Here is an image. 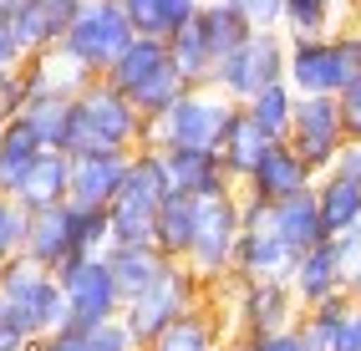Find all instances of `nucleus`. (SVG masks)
Returning a JSON list of instances; mask_svg holds the SVG:
<instances>
[{
	"mask_svg": "<svg viewBox=\"0 0 361 351\" xmlns=\"http://www.w3.org/2000/svg\"><path fill=\"white\" fill-rule=\"evenodd\" d=\"M56 280H61V295H66L71 331H92V326H102L123 311V295H117V280H112L102 254H66L56 265Z\"/></svg>",
	"mask_w": 361,
	"mask_h": 351,
	"instance_id": "1a4fd4ad",
	"label": "nucleus"
},
{
	"mask_svg": "<svg viewBox=\"0 0 361 351\" xmlns=\"http://www.w3.org/2000/svg\"><path fill=\"white\" fill-rule=\"evenodd\" d=\"M0 316L26 341H41L66 326V295H61V280L56 270H46L26 254L0 265Z\"/></svg>",
	"mask_w": 361,
	"mask_h": 351,
	"instance_id": "7ed1b4c3",
	"label": "nucleus"
},
{
	"mask_svg": "<svg viewBox=\"0 0 361 351\" xmlns=\"http://www.w3.org/2000/svg\"><path fill=\"white\" fill-rule=\"evenodd\" d=\"M20 245H26V209H20L11 194H0V265L16 260Z\"/></svg>",
	"mask_w": 361,
	"mask_h": 351,
	"instance_id": "f704fd0d",
	"label": "nucleus"
},
{
	"mask_svg": "<svg viewBox=\"0 0 361 351\" xmlns=\"http://www.w3.org/2000/svg\"><path fill=\"white\" fill-rule=\"evenodd\" d=\"M71 209V254H102L112 245L107 204H66Z\"/></svg>",
	"mask_w": 361,
	"mask_h": 351,
	"instance_id": "473e14b6",
	"label": "nucleus"
},
{
	"mask_svg": "<svg viewBox=\"0 0 361 351\" xmlns=\"http://www.w3.org/2000/svg\"><path fill=\"white\" fill-rule=\"evenodd\" d=\"M163 168L173 194L188 199H219V194H239V183L229 178V168L219 163V153H194V148H163Z\"/></svg>",
	"mask_w": 361,
	"mask_h": 351,
	"instance_id": "f3484780",
	"label": "nucleus"
},
{
	"mask_svg": "<svg viewBox=\"0 0 361 351\" xmlns=\"http://www.w3.org/2000/svg\"><path fill=\"white\" fill-rule=\"evenodd\" d=\"M346 295L361 306V260H356V265H351V275H346Z\"/></svg>",
	"mask_w": 361,
	"mask_h": 351,
	"instance_id": "c03bdc74",
	"label": "nucleus"
},
{
	"mask_svg": "<svg viewBox=\"0 0 361 351\" xmlns=\"http://www.w3.org/2000/svg\"><path fill=\"white\" fill-rule=\"evenodd\" d=\"M133 36L137 31L128 26V16H123L117 0H82L77 16H71V26H66V36H61V46L87 66L92 77H102L107 66L128 51Z\"/></svg>",
	"mask_w": 361,
	"mask_h": 351,
	"instance_id": "9d476101",
	"label": "nucleus"
},
{
	"mask_svg": "<svg viewBox=\"0 0 361 351\" xmlns=\"http://www.w3.org/2000/svg\"><path fill=\"white\" fill-rule=\"evenodd\" d=\"M194 209L199 199H188V194H168L158 204V219H153V245L163 260H183L188 245H194Z\"/></svg>",
	"mask_w": 361,
	"mask_h": 351,
	"instance_id": "a878e982",
	"label": "nucleus"
},
{
	"mask_svg": "<svg viewBox=\"0 0 361 351\" xmlns=\"http://www.w3.org/2000/svg\"><path fill=\"white\" fill-rule=\"evenodd\" d=\"M142 117L107 77H92L71 97L66 148L61 153H137L142 148Z\"/></svg>",
	"mask_w": 361,
	"mask_h": 351,
	"instance_id": "f257e3e1",
	"label": "nucleus"
},
{
	"mask_svg": "<svg viewBox=\"0 0 361 351\" xmlns=\"http://www.w3.org/2000/svg\"><path fill=\"white\" fill-rule=\"evenodd\" d=\"M77 6H82V0H20L6 20H11L16 41L26 46V56H31V51H46V46H56L66 36Z\"/></svg>",
	"mask_w": 361,
	"mask_h": 351,
	"instance_id": "aec40b11",
	"label": "nucleus"
},
{
	"mask_svg": "<svg viewBox=\"0 0 361 351\" xmlns=\"http://www.w3.org/2000/svg\"><path fill=\"white\" fill-rule=\"evenodd\" d=\"M305 189H316V168H310L285 137L264 148L259 163L245 173V183H239V194H245V199H264V204H280V199L305 194Z\"/></svg>",
	"mask_w": 361,
	"mask_h": 351,
	"instance_id": "4468645a",
	"label": "nucleus"
},
{
	"mask_svg": "<svg viewBox=\"0 0 361 351\" xmlns=\"http://www.w3.org/2000/svg\"><path fill=\"white\" fill-rule=\"evenodd\" d=\"M16 6H20V0H0V20H6V16H11Z\"/></svg>",
	"mask_w": 361,
	"mask_h": 351,
	"instance_id": "49530a36",
	"label": "nucleus"
},
{
	"mask_svg": "<svg viewBox=\"0 0 361 351\" xmlns=\"http://www.w3.org/2000/svg\"><path fill=\"white\" fill-rule=\"evenodd\" d=\"M285 143H290L316 178L336 163V153L346 148V128H341V107L336 97H295V117H290V133H285Z\"/></svg>",
	"mask_w": 361,
	"mask_h": 351,
	"instance_id": "ddd939ff",
	"label": "nucleus"
},
{
	"mask_svg": "<svg viewBox=\"0 0 361 351\" xmlns=\"http://www.w3.org/2000/svg\"><path fill=\"white\" fill-rule=\"evenodd\" d=\"M336 107H341V128H346V137L351 143H361V72L336 92Z\"/></svg>",
	"mask_w": 361,
	"mask_h": 351,
	"instance_id": "e433bc0d",
	"label": "nucleus"
},
{
	"mask_svg": "<svg viewBox=\"0 0 361 351\" xmlns=\"http://www.w3.org/2000/svg\"><path fill=\"white\" fill-rule=\"evenodd\" d=\"M20 123H26L36 137H41V148H66V123H71V97H26V107L16 112Z\"/></svg>",
	"mask_w": 361,
	"mask_h": 351,
	"instance_id": "2f4dec72",
	"label": "nucleus"
},
{
	"mask_svg": "<svg viewBox=\"0 0 361 351\" xmlns=\"http://www.w3.org/2000/svg\"><path fill=\"white\" fill-rule=\"evenodd\" d=\"M36 158H41V137L20 117H6L0 123V194H11Z\"/></svg>",
	"mask_w": 361,
	"mask_h": 351,
	"instance_id": "c85d7f7f",
	"label": "nucleus"
},
{
	"mask_svg": "<svg viewBox=\"0 0 361 351\" xmlns=\"http://www.w3.org/2000/svg\"><path fill=\"white\" fill-rule=\"evenodd\" d=\"M245 351H310V341L300 336V321L285 326V331H270V336H239Z\"/></svg>",
	"mask_w": 361,
	"mask_h": 351,
	"instance_id": "58836bf2",
	"label": "nucleus"
},
{
	"mask_svg": "<svg viewBox=\"0 0 361 351\" xmlns=\"http://www.w3.org/2000/svg\"><path fill=\"white\" fill-rule=\"evenodd\" d=\"M102 77H107L117 92H123V97H128L142 117L163 112V107L188 87V82L178 77L173 56H168V41H163V36H133V41H128V51L117 56Z\"/></svg>",
	"mask_w": 361,
	"mask_h": 351,
	"instance_id": "20e7f679",
	"label": "nucleus"
},
{
	"mask_svg": "<svg viewBox=\"0 0 361 351\" xmlns=\"http://www.w3.org/2000/svg\"><path fill=\"white\" fill-rule=\"evenodd\" d=\"M341 6L336 0H285L280 11V31L285 36H331Z\"/></svg>",
	"mask_w": 361,
	"mask_h": 351,
	"instance_id": "72a5a7b5",
	"label": "nucleus"
},
{
	"mask_svg": "<svg viewBox=\"0 0 361 351\" xmlns=\"http://www.w3.org/2000/svg\"><path fill=\"white\" fill-rule=\"evenodd\" d=\"M310 194H316L321 224H326V240L361 224V183H351V178H341V173H321Z\"/></svg>",
	"mask_w": 361,
	"mask_h": 351,
	"instance_id": "b1692460",
	"label": "nucleus"
},
{
	"mask_svg": "<svg viewBox=\"0 0 361 351\" xmlns=\"http://www.w3.org/2000/svg\"><path fill=\"white\" fill-rule=\"evenodd\" d=\"M234 240H239V194L199 199L194 209V245H188L183 265L199 275V285L214 290L234 275Z\"/></svg>",
	"mask_w": 361,
	"mask_h": 351,
	"instance_id": "0eeeda50",
	"label": "nucleus"
},
{
	"mask_svg": "<svg viewBox=\"0 0 361 351\" xmlns=\"http://www.w3.org/2000/svg\"><path fill=\"white\" fill-rule=\"evenodd\" d=\"M11 199L26 209H51V204H66V153L56 148H41V158L26 168V178L11 189Z\"/></svg>",
	"mask_w": 361,
	"mask_h": 351,
	"instance_id": "4be33fe9",
	"label": "nucleus"
},
{
	"mask_svg": "<svg viewBox=\"0 0 361 351\" xmlns=\"http://www.w3.org/2000/svg\"><path fill=\"white\" fill-rule=\"evenodd\" d=\"M270 82H285V31H250L229 56H219L209 87H219L229 102H250Z\"/></svg>",
	"mask_w": 361,
	"mask_h": 351,
	"instance_id": "9b49d317",
	"label": "nucleus"
},
{
	"mask_svg": "<svg viewBox=\"0 0 361 351\" xmlns=\"http://www.w3.org/2000/svg\"><path fill=\"white\" fill-rule=\"evenodd\" d=\"M270 148V137H264L259 128H255V117L234 102V112H229V128H224V137H219V163L229 168V178L234 183H245V173L259 163V153Z\"/></svg>",
	"mask_w": 361,
	"mask_h": 351,
	"instance_id": "5701e85b",
	"label": "nucleus"
},
{
	"mask_svg": "<svg viewBox=\"0 0 361 351\" xmlns=\"http://www.w3.org/2000/svg\"><path fill=\"white\" fill-rule=\"evenodd\" d=\"M102 260H107V270H112V280H117V295H137L142 285H153L158 280V270L168 265L163 254H158V245H107L102 250Z\"/></svg>",
	"mask_w": 361,
	"mask_h": 351,
	"instance_id": "393cba45",
	"label": "nucleus"
},
{
	"mask_svg": "<svg viewBox=\"0 0 361 351\" xmlns=\"http://www.w3.org/2000/svg\"><path fill=\"white\" fill-rule=\"evenodd\" d=\"M31 351H87V341H82V331H71V326H61V331H51V336L31 341Z\"/></svg>",
	"mask_w": 361,
	"mask_h": 351,
	"instance_id": "79ce46f5",
	"label": "nucleus"
},
{
	"mask_svg": "<svg viewBox=\"0 0 361 351\" xmlns=\"http://www.w3.org/2000/svg\"><path fill=\"white\" fill-rule=\"evenodd\" d=\"M336 6H356V0H336Z\"/></svg>",
	"mask_w": 361,
	"mask_h": 351,
	"instance_id": "09e8293b",
	"label": "nucleus"
},
{
	"mask_svg": "<svg viewBox=\"0 0 361 351\" xmlns=\"http://www.w3.org/2000/svg\"><path fill=\"white\" fill-rule=\"evenodd\" d=\"M20 66H26V46L16 41L11 20H0V82H6V77H16Z\"/></svg>",
	"mask_w": 361,
	"mask_h": 351,
	"instance_id": "ea45409f",
	"label": "nucleus"
},
{
	"mask_svg": "<svg viewBox=\"0 0 361 351\" xmlns=\"http://www.w3.org/2000/svg\"><path fill=\"white\" fill-rule=\"evenodd\" d=\"M234 102L219 87H183L163 112L142 123V148H194V153H219V137L229 128Z\"/></svg>",
	"mask_w": 361,
	"mask_h": 351,
	"instance_id": "f03ea898",
	"label": "nucleus"
},
{
	"mask_svg": "<svg viewBox=\"0 0 361 351\" xmlns=\"http://www.w3.org/2000/svg\"><path fill=\"white\" fill-rule=\"evenodd\" d=\"M20 254L46 270H56L66 254H71V209L66 204H51V209H31L26 214V245Z\"/></svg>",
	"mask_w": 361,
	"mask_h": 351,
	"instance_id": "412c9836",
	"label": "nucleus"
},
{
	"mask_svg": "<svg viewBox=\"0 0 361 351\" xmlns=\"http://www.w3.org/2000/svg\"><path fill=\"white\" fill-rule=\"evenodd\" d=\"M20 77H26V97H77V92L92 82V72L61 41L46 46V51H31L26 66H20Z\"/></svg>",
	"mask_w": 361,
	"mask_h": 351,
	"instance_id": "6ab92c4d",
	"label": "nucleus"
},
{
	"mask_svg": "<svg viewBox=\"0 0 361 351\" xmlns=\"http://www.w3.org/2000/svg\"><path fill=\"white\" fill-rule=\"evenodd\" d=\"M214 351H245V341H239V336H229V341H219Z\"/></svg>",
	"mask_w": 361,
	"mask_h": 351,
	"instance_id": "a18cd8bd",
	"label": "nucleus"
},
{
	"mask_svg": "<svg viewBox=\"0 0 361 351\" xmlns=\"http://www.w3.org/2000/svg\"><path fill=\"white\" fill-rule=\"evenodd\" d=\"M229 6L245 16L255 31H280V11H285V0H229Z\"/></svg>",
	"mask_w": 361,
	"mask_h": 351,
	"instance_id": "4c0bfd02",
	"label": "nucleus"
},
{
	"mask_svg": "<svg viewBox=\"0 0 361 351\" xmlns=\"http://www.w3.org/2000/svg\"><path fill=\"white\" fill-rule=\"evenodd\" d=\"M194 26H199V36H204V46L214 51V66H219V56H229L239 41H245L255 26L245 16H239L229 0H204L199 6V16H194Z\"/></svg>",
	"mask_w": 361,
	"mask_h": 351,
	"instance_id": "cd10ccee",
	"label": "nucleus"
},
{
	"mask_svg": "<svg viewBox=\"0 0 361 351\" xmlns=\"http://www.w3.org/2000/svg\"><path fill=\"white\" fill-rule=\"evenodd\" d=\"M82 341H87V351H137V341L123 326V316H112L102 326H92V331H82Z\"/></svg>",
	"mask_w": 361,
	"mask_h": 351,
	"instance_id": "c9c22d12",
	"label": "nucleus"
},
{
	"mask_svg": "<svg viewBox=\"0 0 361 351\" xmlns=\"http://www.w3.org/2000/svg\"><path fill=\"white\" fill-rule=\"evenodd\" d=\"M326 173H341V178H351V183H361V143H351V137H346V148L341 153H336V163H331V168Z\"/></svg>",
	"mask_w": 361,
	"mask_h": 351,
	"instance_id": "37998d69",
	"label": "nucleus"
},
{
	"mask_svg": "<svg viewBox=\"0 0 361 351\" xmlns=\"http://www.w3.org/2000/svg\"><path fill=\"white\" fill-rule=\"evenodd\" d=\"M250 117H255V128L270 137V143H280L285 133H290V117H295V92L290 82H270V87H259L250 102H239Z\"/></svg>",
	"mask_w": 361,
	"mask_h": 351,
	"instance_id": "c756f323",
	"label": "nucleus"
},
{
	"mask_svg": "<svg viewBox=\"0 0 361 351\" xmlns=\"http://www.w3.org/2000/svg\"><path fill=\"white\" fill-rule=\"evenodd\" d=\"M133 153H66V204H112Z\"/></svg>",
	"mask_w": 361,
	"mask_h": 351,
	"instance_id": "a211bd4d",
	"label": "nucleus"
},
{
	"mask_svg": "<svg viewBox=\"0 0 361 351\" xmlns=\"http://www.w3.org/2000/svg\"><path fill=\"white\" fill-rule=\"evenodd\" d=\"M168 56H173L178 77H183L188 87H209V82H214V51L204 46V36H199L194 20H188V26H178L173 36H168Z\"/></svg>",
	"mask_w": 361,
	"mask_h": 351,
	"instance_id": "7c9ffc66",
	"label": "nucleus"
},
{
	"mask_svg": "<svg viewBox=\"0 0 361 351\" xmlns=\"http://www.w3.org/2000/svg\"><path fill=\"white\" fill-rule=\"evenodd\" d=\"M356 26H361V0H356Z\"/></svg>",
	"mask_w": 361,
	"mask_h": 351,
	"instance_id": "de8ad7c7",
	"label": "nucleus"
},
{
	"mask_svg": "<svg viewBox=\"0 0 361 351\" xmlns=\"http://www.w3.org/2000/svg\"><path fill=\"white\" fill-rule=\"evenodd\" d=\"M275 229H280V240L290 245L295 254L310 250V245H321L326 240V224H321V209H316V194H290V199H280L275 204Z\"/></svg>",
	"mask_w": 361,
	"mask_h": 351,
	"instance_id": "bb28decb",
	"label": "nucleus"
},
{
	"mask_svg": "<svg viewBox=\"0 0 361 351\" xmlns=\"http://www.w3.org/2000/svg\"><path fill=\"white\" fill-rule=\"evenodd\" d=\"M204 295L224 306L234 336H270V331H285V326L300 321V300L285 280H234L229 275L224 285H214Z\"/></svg>",
	"mask_w": 361,
	"mask_h": 351,
	"instance_id": "39448f33",
	"label": "nucleus"
},
{
	"mask_svg": "<svg viewBox=\"0 0 361 351\" xmlns=\"http://www.w3.org/2000/svg\"><path fill=\"white\" fill-rule=\"evenodd\" d=\"M20 107H26V77H6L0 82V123H6V117H16Z\"/></svg>",
	"mask_w": 361,
	"mask_h": 351,
	"instance_id": "a19ab883",
	"label": "nucleus"
},
{
	"mask_svg": "<svg viewBox=\"0 0 361 351\" xmlns=\"http://www.w3.org/2000/svg\"><path fill=\"white\" fill-rule=\"evenodd\" d=\"M285 82L295 97H336L351 82L341 31L331 36H285Z\"/></svg>",
	"mask_w": 361,
	"mask_h": 351,
	"instance_id": "f8f14e48",
	"label": "nucleus"
},
{
	"mask_svg": "<svg viewBox=\"0 0 361 351\" xmlns=\"http://www.w3.org/2000/svg\"><path fill=\"white\" fill-rule=\"evenodd\" d=\"M194 300H204L199 275L188 270L183 260H168V265L158 270L153 285H142L137 295H128V300H123V311H117V316H123V326L133 331V341H137V351H142V346H148V341H153V336H158V331H163V326L173 321L178 311L194 306Z\"/></svg>",
	"mask_w": 361,
	"mask_h": 351,
	"instance_id": "423d86ee",
	"label": "nucleus"
},
{
	"mask_svg": "<svg viewBox=\"0 0 361 351\" xmlns=\"http://www.w3.org/2000/svg\"><path fill=\"white\" fill-rule=\"evenodd\" d=\"M295 250L275 229V204L239 194V240H234V280H285Z\"/></svg>",
	"mask_w": 361,
	"mask_h": 351,
	"instance_id": "6e6552de",
	"label": "nucleus"
},
{
	"mask_svg": "<svg viewBox=\"0 0 361 351\" xmlns=\"http://www.w3.org/2000/svg\"><path fill=\"white\" fill-rule=\"evenodd\" d=\"M285 285L295 290L300 311L321 306V300H331V295H341L346 290V265H341V254H336V245L321 240V245L300 250L295 265H290V275H285Z\"/></svg>",
	"mask_w": 361,
	"mask_h": 351,
	"instance_id": "dca6fc26",
	"label": "nucleus"
},
{
	"mask_svg": "<svg viewBox=\"0 0 361 351\" xmlns=\"http://www.w3.org/2000/svg\"><path fill=\"white\" fill-rule=\"evenodd\" d=\"M229 336H234V331H229L224 306L204 295V300H194L188 311H178L142 351H214V346L229 341Z\"/></svg>",
	"mask_w": 361,
	"mask_h": 351,
	"instance_id": "2eb2a0df",
	"label": "nucleus"
}]
</instances>
